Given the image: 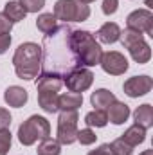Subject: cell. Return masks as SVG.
I'll use <instances>...</instances> for the list:
<instances>
[{
  "label": "cell",
  "instance_id": "obj_1",
  "mask_svg": "<svg viewBox=\"0 0 153 155\" xmlns=\"http://www.w3.org/2000/svg\"><path fill=\"white\" fill-rule=\"evenodd\" d=\"M72 27L69 24L58 25L52 33L45 35L41 43V72L40 74H52L63 78L69 72L81 67L76 52L70 43Z\"/></svg>",
  "mask_w": 153,
  "mask_h": 155
},
{
  "label": "cell",
  "instance_id": "obj_8",
  "mask_svg": "<svg viewBox=\"0 0 153 155\" xmlns=\"http://www.w3.org/2000/svg\"><path fill=\"white\" fill-rule=\"evenodd\" d=\"M126 29L153 36V13L150 9H135L126 16Z\"/></svg>",
  "mask_w": 153,
  "mask_h": 155
},
{
  "label": "cell",
  "instance_id": "obj_29",
  "mask_svg": "<svg viewBox=\"0 0 153 155\" xmlns=\"http://www.w3.org/2000/svg\"><path fill=\"white\" fill-rule=\"evenodd\" d=\"M11 143H13V135L9 130H0V155H7L11 150Z\"/></svg>",
  "mask_w": 153,
  "mask_h": 155
},
{
  "label": "cell",
  "instance_id": "obj_3",
  "mask_svg": "<svg viewBox=\"0 0 153 155\" xmlns=\"http://www.w3.org/2000/svg\"><path fill=\"white\" fill-rule=\"evenodd\" d=\"M70 43H72V49L76 52L81 67L90 69V67L99 65L101 56H103V49H101L99 41L96 40V36L90 31L72 29V33H70Z\"/></svg>",
  "mask_w": 153,
  "mask_h": 155
},
{
  "label": "cell",
  "instance_id": "obj_36",
  "mask_svg": "<svg viewBox=\"0 0 153 155\" xmlns=\"http://www.w3.org/2000/svg\"><path fill=\"white\" fill-rule=\"evenodd\" d=\"M77 2H81V4H86V5H88V4H92V2H96V0H77Z\"/></svg>",
  "mask_w": 153,
  "mask_h": 155
},
{
  "label": "cell",
  "instance_id": "obj_10",
  "mask_svg": "<svg viewBox=\"0 0 153 155\" xmlns=\"http://www.w3.org/2000/svg\"><path fill=\"white\" fill-rule=\"evenodd\" d=\"M153 88V79L146 74L142 76H133L130 79L124 81L122 85V90L128 97H141V96H146L150 90Z\"/></svg>",
  "mask_w": 153,
  "mask_h": 155
},
{
  "label": "cell",
  "instance_id": "obj_17",
  "mask_svg": "<svg viewBox=\"0 0 153 155\" xmlns=\"http://www.w3.org/2000/svg\"><path fill=\"white\" fill-rule=\"evenodd\" d=\"M81 105H83V94H77V92H65V94H60L58 97V112L77 110Z\"/></svg>",
  "mask_w": 153,
  "mask_h": 155
},
{
  "label": "cell",
  "instance_id": "obj_19",
  "mask_svg": "<svg viewBox=\"0 0 153 155\" xmlns=\"http://www.w3.org/2000/svg\"><path fill=\"white\" fill-rule=\"evenodd\" d=\"M133 121H135V124L142 126L144 130L151 128L153 126V107L148 105V103L137 107L135 112H133Z\"/></svg>",
  "mask_w": 153,
  "mask_h": 155
},
{
  "label": "cell",
  "instance_id": "obj_35",
  "mask_svg": "<svg viewBox=\"0 0 153 155\" xmlns=\"http://www.w3.org/2000/svg\"><path fill=\"white\" fill-rule=\"evenodd\" d=\"M139 155H153V150H144L142 153H139Z\"/></svg>",
  "mask_w": 153,
  "mask_h": 155
},
{
  "label": "cell",
  "instance_id": "obj_18",
  "mask_svg": "<svg viewBox=\"0 0 153 155\" xmlns=\"http://www.w3.org/2000/svg\"><path fill=\"white\" fill-rule=\"evenodd\" d=\"M121 139L124 143H128L132 148H135V146H139L146 141V130L139 124H132L130 128H126V132L121 135Z\"/></svg>",
  "mask_w": 153,
  "mask_h": 155
},
{
  "label": "cell",
  "instance_id": "obj_22",
  "mask_svg": "<svg viewBox=\"0 0 153 155\" xmlns=\"http://www.w3.org/2000/svg\"><path fill=\"white\" fill-rule=\"evenodd\" d=\"M36 27H38L40 33L49 35V33H52L58 27V20H56V16L52 13H41L36 18Z\"/></svg>",
  "mask_w": 153,
  "mask_h": 155
},
{
  "label": "cell",
  "instance_id": "obj_7",
  "mask_svg": "<svg viewBox=\"0 0 153 155\" xmlns=\"http://www.w3.org/2000/svg\"><path fill=\"white\" fill-rule=\"evenodd\" d=\"M92 83H94V74L86 67H79L63 78V85L69 88V92H77V94H83L85 90H88Z\"/></svg>",
  "mask_w": 153,
  "mask_h": 155
},
{
  "label": "cell",
  "instance_id": "obj_34",
  "mask_svg": "<svg viewBox=\"0 0 153 155\" xmlns=\"http://www.w3.org/2000/svg\"><path fill=\"white\" fill-rule=\"evenodd\" d=\"M86 155H112V152H110V146H108V144H101L99 148L88 152Z\"/></svg>",
  "mask_w": 153,
  "mask_h": 155
},
{
  "label": "cell",
  "instance_id": "obj_5",
  "mask_svg": "<svg viewBox=\"0 0 153 155\" xmlns=\"http://www.w3.org/2000/svg\"><path fill=\"white\" fill-rule=\"evenodd\" d=\"M52 15L56 16V20H61L63 24L85 22L90 18V7L86 4L77 2V0H58L54 4Z\"/></svg>",
  "mask_w": 153,
  "mask_h": 155
},
{
  "label": "cell",
  "instance_id": "obj_26",
  "mask_svg": "<svg viewBox=\"0 0 153 155\" xmlns=\"http://www.w3.org/2000/svg\"><path fill=\"white\" fill-rule=\"evenodd\" d=\"M108 146H110L112 155H132V153H133V148H132L128 143H124L121 137H119V139H115V141H112Z\"/></svg>",
  "mask_w": 153,
  "mask_h": 155
},
{
  "label": "cell",
  "instance_id": "obj_12",
  "mask_svg": "<svg viewBox=\"0 0 153 155\" xmlns=\"http://www.w3.org/2000/svg\"><path fill=\"white\" fill-rule=\"evenodd\" d=\"M130 107L126 103H121V101H114L108 108H106V117L110 123L114 124H124L130 117Z\"/></svg>",
  "mask_w": 153,
  "mask_h": 155
},
{
  "label": "cell",
  "instance_id": "obj_15",
  "mask_svg": "<svg viewBox=\"0 0 153 155\" xmlns=\"http://www.w3.org/2000/svg\"><path fill=\"white\" fill-rule=\"evenodd\" d=\"M121 38V27L115 24V22H106L99 27L97 31V40L101 43H106V45H112L115 41H119Z\"/></svg>",
  "mask_w": 153,
  "mask_h": 155
},
{
  "label": "cell",
  "instance_id": "obj_21",
  "mask_svg": "<svg viewBox=\"0 0 153 155\" xmlns=\"http://www.w3.org/2000/svg\"><path fill=\"white\" fill-rule=\"evenodd\" d=\"M13 24H16V22H22V20H25V11H24V7L20 5V2L18 0H9L5 5H4V11H2Z\"/></svg>",
  "mask_w": 153,
  "mask_h": 155
},
{
  "label": "cell",
  "instance_id": "obj_6",
  "mask_svg": "<svg viewBox=\"0 0 153 155\" xmlns=\"http://www.w3.org/2000/svg\"><path fill=\"white\" fill-rule=\"evenodd\" d=\"M77 110H63L58 117V132L56 141L60 144H72L77 139Z\"/></svg>",
  "mask_w": 153,
  "mask_h": 155
},
{
  "label": "cell",
  "instance_id": "obj_11",
  "mask_svg": "<svg viewBox=\"0 0 153 155\" xmlns=\"http://www.w3.org/2000/svg\"><path fill=\"white\" fill-rule=\"evenodd\" d=\"M29 99V94L25 88L18 87V85H11L5 88L4 92V101L9 105V107H15V108H22Z\"/></svg>",
  "mask_w": 153,
  "mask_h": 155
},
{
  "label": "cell",
  "instance_id": "obj_30",
  "mask_svg": "<svg viewBox=\"0 0 153 155\" xmlns=\"http://www.w3.org/2000/svg\"><path fill=\"white\" fill-rule=\"evenodd\" d=\"M101 9H103V15L112 16V15L117 13V9H119V0H103Z\"/></svg>",
  "mask_w": 153,
  "mask_h": 155
},
{
  "label": "cell",
  "instance_id": "obj_4",
  "mask_svg": "<svg viewBox=\"0 0 153 155\" xmlns=\"http://www.w3.org/2000/svg\"><path fill=\"white\" fill-rule=\"evenodd\" d=\"M18 141L24 146H33L36 141L50 137V124L43 116H31L18 126Z\"/></svg>",
  "mask_w": 153,
  "mask_h": 155
},
{
  "label": "cell",
  "instance_id": "obj_24",
  "mask_svg": "<svg viewBox=\"0 0 153 155\" xmlns=\"http://www.w3.org/2000/svg\"><path fill=\"white\" fill-rule=\"evenodd\" d=\"M38 155H60L61 153V144L52 139V137H47V139H41L38 144V150H36Z\"/></svg>",
  "mask_w": 153,
  "mask_h": 155
},
{
  "label": "cell",
  "instance_id": "obj_32",
  "mask_svg": "<svg viewBox=\"0 0 153 155\" xmlns=\"http://www.w3.org/2000/svg\"><path fill=\"white\" fill-rule=\"evenodd\" d=\"M11 121H13V117H11V114H9V110L0 108V130H9Z\"/></svg>",
  "mask_w": 153,
  "mask_h": 155
},
{
  "label": "cell",
  "instance_id": "obj_25",
  "mask_svg": "<svg viewBox=\"0 0 153 155\" xmlns=\"http://www.w3.org/2000/svg\"><path fill=\"white\" fill-rule=\"evenodd\" d=\"M119 40H121L122 47L128 49L130 45H133L137 41H142L144 40V35L142 33H137V31H132V29H124V31H121V38Z\"/></svg>",
  "mask_w": 153,
  "mask_h": 155
},
{
  "label": "cell",
  "instance_id": "obj_27",
  "mask_svg": "<svg viewBox=\"0 0 153 155\" xmlns=\"http://www.w3.org/2000/svg\"><path fill=\"white\" fill-rule=\"evenodd\" d=\"M83 146H90V144H94L96 141H97V135H96V132L92 130V128H81V130H77V139Z\"/></svg>",
  "mask_w": 153,
  "mask_h": 155
},
{
  "label": "cell",
  "instance_id": "obj_31",
  "mask_svg": "<svg viewBox=\"0 0 153 155\" xmlns=\"http://www.w3.org/2000/svg\"><path fill=\"white\" fill-rule=\"evenodd\" d=\"M11 29H13V22L4 13H0V35H11Z\"/></svg>",
  "mask_w": 153,
  "mask_h": 155
},
{
  "label": "cell",
  "instance_id": "obj_14",
  "mask_svg": "<svg viewBox=\"0 0 153 155\" xmlns=\"http://www.w3.org/2000/svg\"><path fill=\"white\" fill-rule=\"evenodd\" d=\"M128 52H130L132 60L135 63H139V65H144V63H148L151 60V47H150V43H146V40L130 45Z\"/></svg>",
  "mask_w": 153,
  "mask_h": 155
},
{
  "label": "cell",
  "instance_id": "obj_9",
  "mask_svg": "<svg viewBox=\"0 0 153 155\" xmlns=\"http://www.w3.org/2000/svg\"><path fill=\"white\" fill-rule=\"evenodd\" d=\"M101 69L110 74V76H121L128 71V60L122 52L119 51H108V52H103L101 56V61H99Z\"/></svg>",
  "mask_w": 153,
  "mask_h": 155
},
{
  "label": "cell",
  "instance_id": "obj_28",
  "mask_svg": "<svg viewBox=\"0 0 153 155\" xmlns=\"http://www.w3.org/2000/svg\"><path fill=\"white\" fill-rule=\"evenodd\" d=\"M25 13H38L45 7V0H18Z\"/></svg>",
  "mask_w": 153,
  "mask_h": 155
},
{
  "label": "cell",
  "instance_id": "obj_16",
  "mask_svg": "<svg viewBox=\"0 0 153 155\" xmlns=\"http://www.w3.org/2000/svg\"><path fill=\"white\" fill-rule=\"evenodd\" d=\"M63 87V79L52 74H40L36 78V88L38 92H60Z\"/></svg>",
  "mask_w": 153,
  "mask_h": 155
},
{
  "label": "cell",
  "instance_id": "obj_33",
  "mask_svg": "<svg viewBox=\"0 0 153 155\" xmlns=\"http://www.w3.org/2000/svg\"><path fill=\"white\" fill-rule=\"evenodd\" d=\"M11 45V35H0V54H5Z\"/></svg>",
  "mask_w": 153,
  "mask_h": 155
},
{
  "label": "cell",
  "instance_id": "obj_20",
  "mask_svg": "<svg viewBox=\"0 0 153 155\" xmlns=\"http://www.w3.org/2000/svg\"><path fill=\"white\" fill-rule=\"evenodd\" d=\"M58 97L60 94L56 92H38V105L43 112L47 114H56L58 112Z\"/></svg>",
  "mask_w": 153,
  "mask_h": 155
},
{
  "label": "cell",
  "instance_id": "obj_23",
  "mask_svg": "<svg viewBox=\"0 0 153 155\" xmlns=\"http://www.w3.org/2000/svg\"><path fill=\"white\" fill-rule=\"evenodd\" d=\"M85 124L88 128H105L108 124V117L105 110H92L85 116Z\"/></svg>",
  "mask_w": 153,
  "mask_h": 155
},
{
  "label": "cell",
  "instance_id": "obj_13",
  "mask_svg": "<svg viewBox=\"0 0 153 155\" xmlns=\"http://www.w3.org/2000/svg\"><path fill=\"white\" fill-rule=\"evenodd\" d=\"M114 101H117L115 94L110 92V90H106V88H97V90L92 92V96H90V103H92L94 110H105V112H106V108H108Z\"/></svg>",
  "mask_w": 153,
  "mask_h": 155
},
{
  "label": "cell",
  "instance_id": "obj_2",
  "mask_svg": "<svg viewBox=\"0 0 153 155\" xmlns=\"http://www.w3.org/2000/svg\"><path fill=\"white\" fill-rule=\"evenodd\" d=\"M13 67L20 79L31 81L41 72V45L34 41L20 43L13 54Z\"/></svg>",
  "mask_w": 153,
  "mask_h": 155
}]
</instances>
